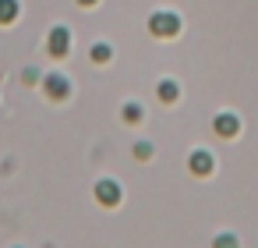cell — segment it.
<instances>
[{"instance_id":"obj_2","label":"cell","mask_w":258,"mask_h":248,"mask_svg":"<svg viewBox=\"0 0 258 248\" xmlns=\"http://www.w3.org/2000/svg\"><path fill=\"white\" fill-rule=\"evenodd\" d=\"M43 89H46V100H53V103H60V100L71 96V82H68V75H60V71H50V75L43 78Z\"/></svg>"},{"instance_id":"obj_11","label":"cell","mask_w":258,"mask_h":248,"mask_svg":"<svg viewBox=\"0 0 258 248\" xmlns=\"http://www.w3.org/2000/svg\"><path fill=\"white\" fill-rule=\"evenodd\" d=\"M142 117H145V114H142V107H138V103H127V107H124V121H131V124H135V121H142Z\"/></svg>"},{"instance_id":"obj_8","label":"cell","mask_w":258,"mask_h":248,"mask_svg":"<svg viewBox=\"0 0 258 248\" xmlns=\"http://www.w3.org/2000/svg\"><path fill=\"white\" fill-rule=\"evenodd\" d=\"M18 0H0V25H15L18 22Z\"/></svg>"},{"instance_id":"obj_4","label":"cell","mask_w":258,"mask_h":248,"mask_svg":"<svg viewBox=\"0 0 258 248\" xmlns=\"http://www.w3.org/2000/svg\"><path fill=\"white\" fill-rule=\"evenodd\" d=\"M120 199H124V191H120V184H117L113 177L96 181V202H99V206H120Z\"/></svg>"},{"instance_id":"obj_7","label":"cell","mask_w":258,"mask_h":248,"mask_svg":"<svg viewBox=\"0 0 258 248\" xmlns=\"http://www.w3.org/2000/svg\"><path fill=\"white\" fill-rule=\"evenodd\" d=\"M156 96H159L163 103H177V100H180V85H177L173 78H163V82L156 85Z\"/></svg>"},{"instance_id":"obj_12","label":"cell","mask_w":258,"mask_h":248,"mask_svg":"<svg viewBox=\"0 0 258 248\" xmlns=\"http://www.w3.org/2000/svg\"><path fill=\"white\" fill-rule=\"evenodd\" d=\"M135 160H142V163L152 160V145L149 142H135Z\"/></svg>"},{"instance_id":"obj_5","label":"cell","mask_w":258,"mask_h":248,"mask_svg":"<svg viewBox=\"0 0 258 248\" xmlns=\"http://www.w3.org/2000/svg\"><path fill=\"white\" fill-rule=\"evenodd\" d=\"M212 131H216L219 138H237V135H240V117L223 110V114L212 117Z\"/></svg>"},{"instance_id":"obj_13","label":"cell","mask_w":258,"mask_h":248,"mask_svg":"<svg viewBox=\"0 0 258 248\" xmlns=\"http://www.w3.org/2000/svg\"><path fill=\"white\" fill-rule=\"evenodd\" d=\"M22 82H25V85H36V82H39V71H36V68H29V71L22 75Z\"/></svg>"},{"instance_id":"obj_9","label":"cell","mask_w":258,"mask_h":248,"mask_svg":"<svg viewBox=\"0 0 258 248\" xmlns=\"http://www.w3.org/2000/svg\"><path fill=\"white\" fill-rule=\"evenodd\" d=\"M110 57H113V46H110V43H96V46H92V61H96V64H106Z\"/></svg>"},{"instance_id":"obj_1","label":"cell","mask_w":258,"mask_h":248,"mask_svg":"<svg viewBox=\"0 0 258 248\" xmlns=\"http://www.w3.org/2000/svg\"><path fill=\"white\" fill-rule=\"evenodd\" d=\"M149 32L159 36V39H173L180 32V15H173V11H152L149 15Z\"/></svg>"},{"instance_id":"obj_14","label":"cell","mask_w":258,"mask_h":248,"mask_svg":"<svg viewBox=\"0 0 258 248\" xmlns=\"http://www.w3.org/2000/svg\"><path fill=\"white\" fill-rule=\"evenodd\" d=\"M78 4H82V8H96V4H99V0H78Z\"/></svg>"},{"instance_id":"obj_6","label":"cell","mask_w":258,"mask_h":248,"mask_svg":"<svg viewBox=\"0 0 258 248\" xmlns=\"http://www.w3.org/2000/svg\"><path fill=\"white\" fill-rule=\"evenodd\" d=\"M187 167H191V174H195V177H209V174L216 170V160H212V153H209V149H195V153L187 156Z\"/></svg>"},{"instance_id":"obj_3","label":"cell","mask_w":258,"mask_h":248,"mask_svg":"<svg viewBox=\"0 0 258 248\" xmlns=\"http://www.w3.org/2000/svg\"><path fill=\"white\" fill-rule=\"evenodd\" d=\"M46 43H50V54L53 57H68L71 54V29L68 25H53L50 36H46Z\"/></svg>"},{"instance_id":"obj_10","label":"cell","mask_w":258,"mask_h":248,"mask_svg":"<svg viewBox=\"0 0 258 248\" xmlns=\"http://www.w3.org/2000/svg\"><path fill=\"white\" fill-rule=\"evenodd\" d=\"M212 248H240V241H237V234H230V230H223V234H216V241H212Z\"/></svg>"}]
</instances>
